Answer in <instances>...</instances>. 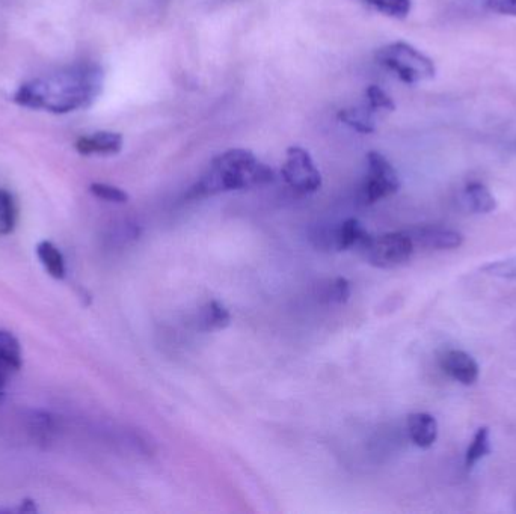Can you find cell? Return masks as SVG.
I'll return each mask as SVG.
<instances>
[{
	"label": "cell",
	"instance_id": "6da1fadb",
	"mask_svg": "<svg viewBox=\"0 0 516 514\" xmlns=\"http://www.w3.org/2000/svg\"><path fill=\"white\" fill-rule=\"evenodd\" d=\"M105 85V71L96 62H76L55 73L22 83L13 100L23 108L65 115L96 103Z\"/></svg>",
	"mask_w": 516,
	"mask_h": 514
},
{
	"label": "cell",
	"instance_id": "7a4b0ae2",
	"mask_svg": "<svg viewBox=\"0 0 516 514\" xmlns=\"http://www.w3.org/2000/svg\"><path fill=\"white\" fill-rule=\"evenodd\" d=\"M274 177L271 166L260 162L251 151L234 148L213 159L206 174L189 190L188 198H206L218 193L265 186L272 183Z\"/></svg>",
	"mask_w": 516,
	"mask_h": 514
},
{
	"label": "cell",
	"instance_id": "3957f363",
	"mask_svg": "<svg viewBox=\"0 0 516 514\" xmlns=\"http://www.w3.org/2000/svg\"><path fill=\"white\" fill-rule=\"evenodd\" d=\"M376 62L396 74L406 85H418L432 80L437 74L434 61L411 44L397 41L376 52Z\"/></svg>",
	"mask_w": 516,
	"mask_h": 514
},
{
	"label": "cell",
	"instance_id": "277c9868",
	"mask_svg": "<svg viewBox=\"0 0 516 514\" xmlns=\"http://www.w3.org/2000/svg\"><path fill=\"white\" fill-rule=\"evenodd\" d=\"M414 242L406 231L372 236L361 254L367 263L378 269H396L411 260L414 254Z\"/></svg>",
	"mask_w": 516,
	"mask_h": 514
},
{
	"label": "cell",
	"instance_id": "5b68a950",
	"mask_svg": "<svg viewBox=\"0 0 516 514\" xmlns=\"http://www.w3.org/2000/svg\"><path fill=\"white\" fill-rule=\"evenodd\" d=\"M400 178L387 157L378 151L367 154V175L363 184V199L366 204H375L399 192Z\"/></svg>",
	"mask_w": 516,
	"mask_h": 514
},
{
	"label": "cell",
	"instance_id": "8992f818",
	"mask_svg": "<svg viewBox=\"0 0 516 514\" xmlns=\"http://www.w3.org/2000/svg\"><path fill=\"white\" fill-rule=\"evenodd\" d=\"M286 183L299 193H314L322 186V175L310 153L302 147H290L281 169Z\"/></svg>",
	"mask_w": 516,
	"mask_h": 514
},
{
	"label": "cell",
	"instance_id": "52a82bcc",
	"mask_svg": "<svg viewBox=\"0 0 516 514\" xmlns=\"http://www.w3.org/2000/svg\"><path fill=\"white\" fill-rule=\"evenodd\" d=\"M414 246L434 249V251H450L458 249L464 243V236L459 231L443 227H417L406 231Z\"/></svg>",
	"mask_w": 516,
	"mask_h": 514
},
{
	"label": "cell",
	"instance_id": "ba28073f",
	"mask_svg": "<svg viewBox=\"0 0 516 514\" xmlns=\"http://www.w3.org/2000/svg\"><path fill=\"white\" fill-rule=\"evenodd\" d=\"M124 139L117 132H96L80 136L74 148L80 156H115L123 150Z\"/></svg>",
	"mask_w": 516,
	"mask_h": 514
},
{
	"label": "cell",
	"instance_id": "9c48e42d",
	"mask_svg": "<svg viewBox=\"0 0 516 514\" xmlns=\"http://www.w3.org/2000/svg\"><path fill=\"white\" fill-rule=\"evenodd\" d=\"M441 367L456 382L462 385H474L479 379V365L474 361L473 356L462 350H449L441 358Z\"/></svg>",
	"mask_w": 516,
	"mask_h": 514
},
{
	"label": "cell",
	"instance_id": "30bf717a",
	"mask_svg": "<svg viewBox=\"0 0 516 514\" xmlns=\"http://www.w3.org/2000/svg\"><path fill=\"white\" fill-rule=\"evenodd\" d=\"M372 239V234L357 221V219H346L340 227L332 230V249L335 251H348L358 249L363 251L367 243Z\"/></svg>",
	"mask_w": 516,
	"mask_h": 514
},
{
	"label": "cell",
	"instance_id": "8fae6325",
	"mask_svg": "<svg viewBox=\"0 0 516 514\" xmlns=\"http://www.w3.org/2000/svg\"><path fill=\"white\" fill-rule=\"evenodd\" d=\"M408 433L411 441L417 445L418 448L432 447L438 438V423L430 414L418 412L408 417Z\"/></svg>",
	"mask_w": 516,
	"mask_h": 514
},
{
	"label": "cell",
	"instance_id": "7c38bea8",
	"mask_svg": "<svg viewBox=\"0 0 516 514\" xmlns=\"http://www.w3.org/2000/svg\"><path fill=\"white\" fill-rule=\"evenodd\" d=\"M35 251H37V257L40 260L41 266L44 267V270L52 278L58 279V281L65 279V276H67V266H65L64 255L52 242L43 240V242L38 243Z\"/></svg>",
	"mask_w": 516,
	"mask_h": 514
},
{
	"label": "cell",
	"instance_id": "4fadbf2b",
	"mask_svg": "<svg viewBox=\"0 0 516 514\" xmlns=\"http://www.w3.org/2000/svg\"><path fill=\"white\" fill-rule=\"evenodd\" d=\"M465 198L470 204L471 210L480 215H488L497 209V199L492 195L491 190L480 183V181H471L465 187Z\"/></svg>",
	"mask_w": 516,
	"mask_h": 514
},
{
	"label": "cell",
	"instance_id": "5bb4252c",
	"mask_svg": "<svg viewBox=\"0 0 516 514\" xmlns=\"http://www.w3.org/2000/svg\"><path fill=\"white\" fill-rule=\"evenodd\" d=\"M373 115H375V112L366 105L363 108L341 109L337 117L341 123L351 127L355 132L370 135L376 130Z\"/></svg>",
	"mask_w": 516,
	"mask_h": 514
},
{
	"label": "cell",
	"instance_id": "9a60e30c",
	"mask_svg": "<svg viewBox=\"0 0 516 514\" xmlns=\"http://www.w3.org/2000/svg\"><path fill=\"white\" fill-rule=\"evenodd\" d=\"M231 323L230 311L218 300H210L200 314V326L203 331H222Z\"/></svg>",
	"mask_w": 516,
	"mask_h": 514
},
{
	"label": "cell",
	"instance_id": "2e32d148",
	"mask_svg": "<svg viewBox=\"0 0 516 514\" xmlns=\"http://www.w3.org/2000/svg\"><path fill=\"white\" fill-rule=\"evenodd\" d=\"M0 362L10 368L13 373H19L23 367V352L16 335L8 331H0Z\"/></svg>",
	"mask_w": 516,
	"mask_h": 514
},
{
	"label": "cell",
	"instance_id": "e0dca14e",
	"mask_svg": "<svg viewBox=\"0 0 516 514\" xmlns=\"http://www.w3.org/2000/svg\"><path fill=\"white\" fill-rule=\"evenodd\" d=\"M19 219L16 201L7 190L0 189V237L13 233Z\"/></svg>",
	"mask_w": 516,
	"mask_h": 514
},
{
	"label": "cell",
	"instance_id": "ac0fdd59",
	"mask_svg": "<svg viewBox=\"0 0 516 514\" xmlns=\"http://www.w3.org/2000/svg\"><path fill=\"white\" fill-rule=\"evenodd\" d=\"M491 451V433H489L488 427H480L476 435H474L470 447H468L467 456H465V466L468 469L473 468L479 460L489 456Z\"/></svg>",
	"mask_w": 516,
	"mask_h": 514
},
{
	"label": "cell",
	"instance_id": "d6986e66",
	"mask_svg": "<svg viewBox=\"0 0 516 514\" xmlns=\"http://www.w3.org/2000/svg\"><path fill=\"white\" fill-rule=\"evenodd\" d=\"M351 297V282L346 278H334L322 287L320 299L329 305H343Z\"/></svg>",
	"mask_w": 516,
	"mask_h": 514
},
{
	"label": "cell",
	"instance_id": "ffe728a7",
	"mask_svg": "<svg viewBox=\"0 0 516 514\" xmlns=\"http://www.w3.org/2000/svg\"><path fill=\"white\" fill-rule=\"evenodd\" d=\"M361 2L375 8L384 16L399 20L406 19L412 8L411 0H361Z\"/></svg>",
	"mask_w": 516,
	"mask_h": 514
},
{
	"label": "cell",
	"instance_id": "44dd1931",
	"mask_svg": "<svg viewBox=\"0 0 516 514\" xmlns=\"http://www.w3.org/2000/svg\"><path fill=\"white\" fill-rule=\"evenodd\" d=\"M366 98L367 106H369L375 114L381 111H396L393 98H391L384 89L379 88L378 85H370L369 88L366 89Z\"/></svg>",
	"mask_w": 516,
	"mask_h": 514
},
{
	"label": "cell",
	"instance_id": "7402d4cb",
	"mask_svg": "<svg viewBox=\"0 0 516 514\" xmlns=\"http://www.w3.org/2000/svg\"><path fill=\"white\" fill-rule=\"evenodd\" d=\"M90 192L102 201L112 202V204H126L129 201V193L124 192L120 187L106 183H93Z\"/></svg>",
	"mask_w": 516,
	"mask_h": 514
},
{
	"label": "cell",
	"instance_id": "603a6c76",
	"mask_svg": "<svg viewBox=\"0 0 516 514\" xmlns=\"http://www.w3.org/2000/svg\"><path fill=\"white\" fill-rule=\"evenodd\" d=\"M482 272H485L486 275L495 276V278L515 281L516 257L507 258V260L492 261V263L485 264V266L482 267Z\"/></svg>",
	"mask_w": 516,
	"mask_h": 514
},
{
	"label": "cell",
	"instance_id": "cb8c5ba5",
	"mask_svg": "<svg viewBox=\"0 0 516 514\" xmlns=\"http://www.w3.org/2000/svg\"><path fill=\"white\" fill-rule=\"evenodd\" d=\"M486 7L501 16L516 17V0H486Z\"/></svg>",
	"mask_w": 516,
	"mask_h": 514
},
{
	"label": "cell",
	"instance_id": "d4e9b609",
	"mask_svg": "<svg viewBox=\"0 0 516 514\" xmlns=\"http://www.w3.org/2000/svg\"><path fill=\"white\" fill-rule=\"evenodd\" d=\"M13 371L10 368L5 367L2 362H0V395L5 394V388H7L8 382H10V377L13 376Z\"/></svg>",
	"mask_w": 516,
	"mask_h": 514
}]
</instances>
